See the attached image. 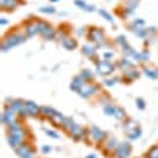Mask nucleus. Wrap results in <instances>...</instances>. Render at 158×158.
Returning a JSON list of instances; mask_svg holds the SVG:
<instances>
[{
  "label": "nucleus",
  "mask_w": 158,
  "mask_h": 158,
  "mask_svg": "<svg viewBox=\"0 0 158 158\" xmlns=\"http://www.w3.org/2000/svg\"><path fill=\"white\" fill-rule=\"evenodd\" d=\"M25 41H27V35H25L24 32H22V33L18 32V30L8 32V33L3 36L2 43H0V49H2V52H8L10 49L16 48V46H19V44H22V43H25Z\"/></svg>",
  "instance_id": "nucleus-1"
},
{
  "label": "nucleus",
  "mask_w": 158,
  "mask_h": 158,
  "mask_svg": "<svg viewBox=\"0 0 158 158\" xmlns=\"http://www.w3.org/2000/svg\"><path fill=\"white\" fill-rule=\"evenodd\" d=\"M38 24V35H41L46 41H52L57 36V29H54V25L48 22L46 19H36Z\"/></svg>",
  "instance_id": "nucleus-2"
},
{
  "label": "nucleus",
  "mask_w": 158,
  "mask_h": 158,
  "mask_svg": "<svg viewBox=\"0 0 158 158\" xmlns=\"http://www.w3.org/2000/svg\"><path fill=\"white\" fill-rule=\"evenodd\" d=\"M85 36H87V41L92 43V44H95V46L108 41L106 40V32H104L101 27H89Z\"/></svg>",
  "instance_id": "nucleus-3"
},
{
  "label": "nucleus",
  "mask_w": 158,
  "mask_h": 158,
  "mask_svg": "<svg viewBox=\"0 0 158 158\" xmlns=\"http://www.w3.org/2000/svg\"><path fill=\"white\" fill-rule=\"evenodd\" d=\"M38 115H41V106L38 103L32 101V100H25L24 109L19 112V117H32L36 118Z\"/></svg>",
  "instance_id": "nucleus-4"
},
{
  "label": "nucleus",
  "mask_w": 158,
  "mask_h": 158,
  "mask_svg": "<svg viewBox=\"0 0 158 158\" xmlns=\"http://www.w3.org/2000/svg\"><path fill=\"white\" fill-rule=\"evenodd\" d=\"M95 68H97V73L100 76H104V77L112 74V73H115V70H118L115 62H106V60H103V59H100V60L95 62Z\"/></svg>",
  "instance_id": "nucleus-5"
},
{
  "label": "nucleus",
  "mask_w": 158,
  "mask_h": 158,
  "mask_svg": "<svg viewBox=\"0 0 158 158\" xmlns=\"http://www.w3.org/2000/svg\"><path fill=\"white\" fill-rule=\"evenodd\" d=\"M100 92H101L100 84H97V82H85L84 87L81 89V92H79L77 95L81 97V98H84V100H90V98H94V97H98Z\"/></svg>",
  "instance_id": "nucleus-6"
},
{
  "label": "nucleus",
  "mask_w": 158,
  "mask_h": 158,
  "mask_svg": "<svg viewBox=\"0 0 158 158\" xmlns=\"http://www.w3.org/2000/svg\"><path fill=\"white\" fill-rule=\"evenodd\" d=\"M27 133H29L27 130L21 131V133H6V142H8V146L15 150L16 147H19L21 144H24L25 141H27Z\"/></svg>",
  "instance_id": "nucleus-7"
},
{
  "label": "nucleus",
  "mask_w": 158,
  "mask_h": 158,
  "mask_svg": "<svg viewBox=\"0 0 158 158\" xmlns=\"http://www.w3.org/2000/svg\"><path fill=\"white\" fill-rule=\"evenodd\" d=\"M89 130H90V141L95 142V144H98V146L101 147V144L104 142V139H106L109 135H108L104 130H101V128H98V127H95V125L90 127Z\"/></svg>",
  "instance_id": "nucleus-8"
},
{
  "label": "nucleus",
  "mask_w": 158,
  "mask_h": 158,
  "mask_svg": "<svg viewBox=\"0 0 158 158\" xmlns=\"http://www.w3.org/2000/svg\"><path fill=\"white\" fill-rule=\"evenodd\" d=\"M118 144H120V141H118L115 136H108L106 139H104V142L101 144L103 152H104V153H108L109 156H114V152L117 150Z\"/></svg>",
  "instance_id": "nucleus-9"
},
{
  "label": "nucleus",
  "mask_w": 158,
  "mask_h": 158,
  "mask_svg": "<svg viewBox=\"0 0 158 158\" xmlns=\"http://www.w3.org/2000/svg\"><path fill=\"white\" fill-rule=\"evenodd\" d=\"M81 51H82V54H84L89 60H92L94 63H95L97 60L101 59L100 54H98L97 46H95V44H92V43H85V44H82V46H81Z\"/></svg>",
  "instance_id": "nucleus-10"
},
{
  "label": "nucleus",
  "mask_w": 158,
  "mask_h": 158,
  "mask_svg": "<svg viewBox=\"0 0 158 158\" xmlns=\"http://www.w3.org/2000/svg\"><path fill=\"white\" fill-rule=\"evenodd\" d=\"M131 152H133V146H131V141H123L118 144L117 150L114 152V158H128L131 155Z\"/></svg>",
  "instance_id": "nucleus-11"
},
{
  "label": "nucleus",
  "mask_w": 158,
  "mask_h": 158,
  "mask_svg": "<svg viewBox=\"0 0 158 158\" xmlns=\"http://www.w3.org/2000/svg\"><path fill=\"white\" fill-rule=\"evenodd\" d=\"M15 153H16L19 158L29 156V155H36V152H35L33 146H32V144H30L29 141H25L24 144H21L19 147H16V149H15Z\"/></svg>",
  "instance_id": "nucleus-12"
},
{
  "label": "nucleus",
  "mask_w": 158,
  "mask_h": 158,
  "mask_svg": "<svg viewBox=\"0 0 158 158\" xmlns=\"http://www.w3.org/2000/svg\"><path fill=\"white\" fill-rule=\"evenodd\" d=\"M18 117H19V114L18 112H15L13 109H10V108H3V112H2V115H0V120H2V123L5 125V127H8L10 123H13V122H16L18 120Z\"/></svg>",
  "instance_id": "nucleus-13"
},
{
  "label": "nucleus",
  "mask_w": 158,
  "mask_h": 158,
  "mask_svg": "<svg viewBox=\"0 0 158 158\" xmlns=\"http://www.w3.org/2000/svg\"><path fill=\"white\" fill-rule=\"evenodd\" d=\"M24 104H25V100H22V98H6V101H5V106L13 109L18 114L24 109Z\"/></svg>",
  "instance_id": "nucleus-14"
},
{
  "label": "nucleus",
  "mask_w": 158,
  "mask_h": 158,
  "mask_svg": "<svg viewBox=\"0 0 158 158\" xmlns=\"http://www.w3.org/2000/svg\"><path fill=\"white\" fill-rule=\"evenodd\" d=\"M139 76H141V71L138 70V67H131V68L122 71V79L125 82H133L136 79H139Z\"/></svg>",
  "instance_id": "nucleus-15"
},
{
  "label": "nucleus",
  "mask_w": 158,
  "mask_h": 158,
  "mask_svg": "<svg viewBox=\"0 0 158 158\" xmlns=\"http://www.w3.org/2000/svg\"><path fill=\"white\" fill-rule=\"evenodd\" d=\"M24 33L27 35V38H33L38 35V24L36 19H30L27 22H24Z\"/></svg>",
  "instance_id": "nucleus-16"
},
{
  "label": "nucleus",
  "mask_w": 158,
  "mask_h": 158,
  "mask_svg": "<svg viewBox=\"0 0 158 158\" xmlns=\"http://www.w3.org/2000/svg\"><path fill=\"white\" fill-rule=\"evenodd\" d=\"M21 2L22 0H0V10L3 13H11L21 5Z\"/></svg>",
  "instance_id": "nucleus-17"
},
{
  "label": "nucleus",
  "mask_w": 158,
  "mask_h": 158,
  "mask_svg": "<svg viewBox=\"0 0 158 158\" xmlns=\"http://www.w3.org/2000/svg\"><path fill=\"white\" fill-rule=\"evenodd\" d=\"M84 84H85V81L82 79V76H81V74H77V76H74V77L71 79L70 89H71L73 92H76V94H79V92H81V89L84 87Z\"/></svg>",
  "instance_id": "nucleus-18"
},
{
  "label": "nucleus",
  "mask_w": 158,
  "mask_h": 158,
  "mask_svg": "<svg viewBox=\"0 0 158 158\" xmlns=\"http://www.w3.org/2000/svg\"><path fill=\"white\" fill-rule=\"evenodd\" d=\"M115 63H117V68L120 70V71H125V70H128V68H131V67H135V62L131 60L130 57H123V56L118 59Z\"/></svg>",
  "instance_id": "nucleus-19"
},
{
  "label": "nucleus",
  "mask_w": 158,
  "mask_h": 158,
  "mask_svg": "<svg viewBox=\"0 0 158 158\" xmlns=\"http://www.w3.org/2000/svg\"><path fill=\"white\" fill-rule=\"evenodd\" d=\"M150 60V54H149V51L147 49H142V51H136V54L133 56V62L136 63H146Z\"/></svg>",
  "instance_id": "nucleus-20"
},
{
  "label": "nucleus",
  "mask_w": 158,
  "mask_h": 158,
  "mask_svg": "<svg viewBox=\"0 0 158 158\" xmlns=\"http://www.w3.org/2000/svg\"><path fill=\"white\" fill-rule=\"evenodd\" d=\"M24 130H27V128H24L22 122L18 118L16 122H13L6 127V133H21V131H24Z\"/></svg>",
  "instance_id": "nucleus-21"
},
{
  "label": "nucleus",
  "mask_w": 158,
  "mask_h": 158,
  "mask_svg": "<svg viewBox=\"0 0 158 158\" xmlns=\"http://www.w3.org/2000/svg\"><path fill=\"white\" fill-rule=\"evenodd\" d=\"M60 44L63 46V49H67V51H74L77 48V41H76V38H73V36L65 38L63 41H60Z\"/></svg>",
  "instance_id": "nucleus-22"
},
{
  "label": "nucleus",
  "mask_w": 158,
  "mask_h": 158,
  "mask_svg": "<svg viewBox=\"0 0 158 158\" xmlns=\"http://www.w3.org/2000/svg\"><path fill=\"white\" fill-rule=\"evenodd\" d=\"M142 74L147 76L149 79H153V81H158V67H144L142 68Z\"/></svg>",
  "instance_id": "nucleus-23"
},
{
  "label": "nucleus",
  "mask_w": 158,
  "mask_h": 158,
  "mask_svg": "<svg viewBox=\"0 0 158 158\" xmlns=\"http://www.w3.org/2000/svg\"><path fill=\"white\" fill-rule=\"evenodd\" d=\"M127 139L128 141H136V139H139L141 136H142V130H141V127H136V128H133V130H130V131H127Z\"/></svg>",
  "instance_id": "nucleus-24"
},
{
  "label": "nucleus",
  "mask_w": 158,
  "mask_h": 158,
  "mask_svg": "<svg viewBox=\"0 0 158 158\" xmlns=\"http://www.w3.org/2000/svg\"><path fill=\"white\" fill-rule=\"evenodd\" d=\"M123 79H122V76H112V77H106V79H103V85L104 87H114V85H117L118 82H122Z\"/></svg>",
  "instance_id": "nucleus-25"
},
{
  "label": "nucleus",
  "mask_w": 158,
  "mask_h": 158,
  "mask_svg": "<svg viewBox=\"0 0 158 158\" xmlns=\"http://www.w3.org/2000/svg\"><path fill=\"white\" fill-rule=\"evenodd\" d=\"M49 120H51V123L52 125H54V127H59V128H62V125H63V120H65V115L62 114V112H56L54 115H52L51 118H49Z\"/></svg>",
  "instance_id": "nucleus-26"
},
{
  "label": "nucleus",
  "mask_w": 158,
  "mask_h": 158,
  "mask_svg": "<svg viewBox=\"0 0 158 158\" xmlns=\"http://www.w3.org/2000/svg\"><path fill=\"white\" fill-rule=\"evenodd\" d=\"M120 49H122V56H123V57H130L131 60H133V56L136 54V49H135L133 46H131L130 43H127V44H125V46H122Z\"/></svg>",
  "instance_id": "nucleus-27"
},
{
  "label": "nucleus",
  "mask_w": 158,
  "mask_h": 158,
  "mask_svg": "<svg viewBox=\"0 0 158 158\" xmlns=\"http://www.w3.org/2000/svg\"><path fill=\"white\" fill-rule=\"evenodd\" d=\"M74 5H76L77 8L84 10V11H89V13H92V11H95V10H97L95 5H90V3L84 2V0H74Z\"/></svg>",
  "instance_id": "nucleus-28"
},
{
  "label": "nucleus",
  "mask_w": 158,
  "mask_h": 158,
  "mask_svg": "<svg viewBox=\"0 0 158 158\" xmlns=\"http://www.w3.org/2000/svg\"><path fill=\"white\" fill-rule=\"evenodd\" d=\"M79 74L82 76V79H84L85 82H95V81H94V79H95V74H94V71H92V70H89V68H82Z\"/></svg>",
  "instance_id": "nucleus-29"
},
{
  "label": "nucleus",
  "mask_w": 158,
  "mask_h": 158,
  "mask_svg": "<svg viewBox=\"0 0 158 158\" xmlns=\"http://www.w3.org/2000/svg\"><path fill=\"white\" fill-rule=\"evenodd\" d=\"M115 109H117V104L114 101H111V103H108V104H104V106H103V112L106 115H109V117L115 115Z\"/></svg>",
  "instance_id": "nucleus-30"
},
{
  "label": "nucleus",
  "mask_w": 158,
  "mask_h": 158,
  "mask_svg": "<svg viewBox=\"0 0 158 158\" xmlns=\"http://www.w3.org/2000/svg\"><path fill=\"white\" fill-rule=\"evenodd\" d=\"M138 27H146V21H144L142 18H135L128 24V30H135Z\"/></svg>",
  "instance_id": "nucleus-31"
},
{
  "label": "nucleus",
  "mask_w": 158,
  "mask_h": 158,
  "mask_svg": "<svg viewBox=\"0 0 158 158\" xmlns=\"http://www.w3.org/2000/svg\"><path fill=\"white\" fill-rule=\"evenodd\" d=\"M114 118H115V120H118V122H125L127 118H128V115H127V111H125L122 106H117Z\"/></svg>",
  "instance_id": "nucleus-32"
},
{
  "label": "nucleus",
  "mask_w": 158,
  "mask_h": 158,
  "mask_svg": "<svg viewBox=\"0 0 158 158\" xmlns=\"http://www.w3.org/2000/svg\"><path fill=\"white\" fill-rule=\"evenodd\" d=\"M100 57L103 60H106V62H115V52L111 51V49H106V51H103L100 54Z\"/></svg>",
  "instance_id": "nucleus-33"
},
{
  "label": "nucleus",
  "mask_w": 158,
  "mask_h": 158,
  "mask_svg": "<svg viewBox=\"0 0 158 158\" xmlns=\"http://www.w3.org/2000/svg\"><path fill=\"white\" fill-rule=\"evenodd\" d=\"M56 112H57V109H54L52 106H41V117H44V118H51Z\"/></svg>",
  "instance_id": "nucleus-34"
},
{
  "label": "nucleus",
  "mask_w": 158,
  "mask_h": 158,
  "mask_svg": "<svg viewBox=\"0 0 158 158\" xmlns=\"http://www.w3.org/2000/svg\"><path fill=\"white\" fill-rule=\"evenodd\" d=\"M123 123V131L127 133V131H130V130H133V128H136V127H139V123L136 122V120H133V118H127L125 122H122Z\"/></svg>",
  "instance_id": "nucleus-35"
},
{
  "label": "nucleus",
  "mask_w": 158,
  "mask_h": 158,
  "mask_svg": "<svg viewBox=\"0 0 158 158\" xmlns=\"http://www.w3.org/2000/svg\"><path fill=\"white\" fill-rule=\"evenodd\" d=\"M138 38H141V40H146V38H149V32H147V27H138V29H135V30H131Z\"/></svg>",
  "instance_id": "nucleus-36"
},
{
  "label": "nucleus",
  "mask_w": 158,
  "mask_h": 158,
  "mask_svg": "<svg viewBox=\"0 0 158 158\" xmlns=\"http://www.w3.org/2000/svg\"><path fill=\"white\" fill-rule=\"evenodd\" d=\"M98 13H100V16H101L104 21H108L109 24H114V16L111 15L109 11H106L104 8H100V10H98Z\"/></svg>",
  "instance_id": "nucleus-37"
},
{
  "label": "nucleus",
  "mask_w": 158,
  "mask_h": 158,
  "mask_svg": "<svg viewBox=\"0 0 158 158\" xmlns=\"http://www.w3.org/2000/svg\"><path fill=\"white\" fill-rule=\"evenodd\" d=\"M38 11L40 13H43V15H56V8L52 6V5H48V6H40L38 8Z\"/></svg>",
  "instance_id": "nucleus-38"
},
{
  "label": "nucleus",
  "mask_w": 158,
  "mask_h": 158,
  "mask_svg": "<svg viewBox=\"0 0 158 158\" xmlns=\"http://www.w3.org/2000/svg\"><path fill=\"white\" fill-rule=\"evenodd\" d=\"M76 122L73 120V118L71 117H65V120H63V125H62V128L65 130V131H67V133H68V131L71 130V127L74 125Z\"/></svg>",
  "instance_id": "nucleus-39"
},
{
  "label": "nucleus",
  "mask_w": 158,
  "mask_h": 158,
  "mask_svg": "<svg viewBox=\"0 0 158 158\" xmlns=\"http://www.w3.org/2000/svg\"><path fill=\"white\" fill-rule=\"evenodd\" d=\"M146 158H158V144H156V146H152V147L147 150Z\"/></svg>",
  "instance_id": "nucleus-40"
},
{
  "label": "nucleus",
  "mask_w": 158,
  "mask_h": 158,
  "mask_svg": "<svg viewBox=\"0 0 158 158\" xmlns=\"http://www.w3.org/2000/svg\"><path fill=\"white\" fill-rule=\"evenodd\" d=\"M114 43H115L117 46L122 48V46H125L128 41H127V36H125V35H117V36L114 38Z\"/></svg>",
  "instance_id": "nucleus-41"
},
{
  "label": "nucleus",
  "mask_w": 158,
  "mask_h": 158,
  "mask_svg": "<svg viewBox=\"0 0 158 158\" xmlns=\"http://www.w3.org/2000/svg\"><path fill=\"white\" fill-rule=\"evenodd\" d=\"M44 135L49 136L51 139H60V135L57 133L56 130H51V128H44Z\"/></svg>",
  "instance_id": "nucleus-42"
},
{
  "label": "nucleus",
  "mask_w": 158,
  "mask_h": 158,
  "mask_svg": "<svg viewBox=\"0 0 158 158\" xmlns=\"http://www.w3.org/2000/svg\"><path fill=\"white\" fill-rule=\"evenodd\" d=\"M98 101H100V104H103V106H104V104L111 103L112 100H111V97H109V95H106V94H101V95H100V98H98Z\"/></svg>",
  "instance_id": "nucleus-43"
},
{
  "label": "nucleus",
  "mask_w": 158,
  "mask_h": 158,
  "mask_svg": "<svg viewBox=\"0 0 158 158\" xmlns=\"http://www.w3.org/2000/svg\"><path fill=\"white\" fill-rule=\"evenodd\" d=\"M136 108H138L139 111L146 109V100H144V98H136Z\"/></svg>",
  "instance_id": "nucleus-44"
},
{
  "label": "nucleus",
  "mask_w": 158,
  "mask_h": 158,
  "mask_svg": "<svg viewBox=\"0 0 158 158\" xmlns=\"http://www.w3.org/2000/svg\"><path fill=\"white\" fill-rule=\"evenodd\" d=\"M87 27H79L77 30H76V36H84V35H87Z\"/></svg>",
  "instance_id": "nucleus-45"
},
{
  "label": "nucleus",
  "mask_w": 158,
  "mask_h": 158,
  "mask_svg": "<svg viewBox=\"0 0 158 158\" xmlns=\"http://www.w3.org/2000/svg\"><path fill=\"white\" fill-rule=\"evenodd\" d=\"M51 152H52V147H51V146H41V153L49 155Z\"/></svg>",
  "instance_id": "nucleus-46"
},
{
  "label": "nucleus",
  "mask_w": 158,
  "mask_h": 158,
  "mask_svg": "<svg viewBox=\"0 0 158 158\" xmlns=\"http://www.w3.org/2000/svg\"><path fill=\"white\" fill-rule=\"evenodd\" d=\"M0 25H2V27L8 25V19H6V18H0Z\"/></svg>",
  "instance_id": "nucleus-47"
},
{
  "label": "nucleus",
  "mask_w": 158,
  "mask_h": 158,
  "mask_svg": "<svg viewBox=\"0 0 158 158\" xmlns=\"http://www.w3.org/2000/svg\"><path fill=\"white\" fill-rule=\"evenodd\" d=\"M85 158H98V156H97V155H95V153H90V155H87V156H85Z\"/></svg>",
  "instance_id": "nucleus-48"
},
{
  "label": "nucleus",
  "mask_w": 158,
  "mask_h": 158,
  "mask_svg": "<svg viewBox=\"0 0 158 158\" xmlns=\"http://www.w3.org/2000/svg\"><path fill=\"white\" fill-rule=\"evenodd\" d=\"M24 158H36V155H29V156H24Z\"/></svg>",
  "instance_id": "nucleus-49"
},
{
  "label": "nucleus",
  "mask_w": 158,
  "mask_h": 158,
  "mask_svg": "<svg viewBox=\"0 0 158 158\" xmlns=\"http://www.w3.org/2000/svg\"><path fill=\"white\" fill-rule=\"evenodd\" d=\"M49 2H51V3H56V2H57V0H49Z\"/></svg>",
  "instance_id": "nucleus-50"
}]
</instances>
